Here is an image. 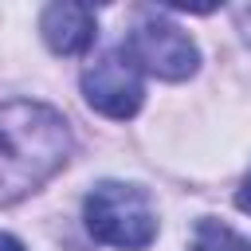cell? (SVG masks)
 Here are the masks:
<instances>
[{
  "mask_svg": "<svg viewBox=\"0 0 251 251\" xmlns=\"http://www.w3.org/2000/svg\"><path fill=\"white\" fill-rule=\"evenodd\" d=\"M192 251H251V239H243V235L231 231L227 224L200 220V227H196V235H192Z\"/></svg>",
  "mask_w": 251,
  "mask_h": 251,
  "instance_id": "cell-6",
  "label": "cell"
},
{
  "mask_svg": "<svg viewBox=\"0 0 251 251\" xmlns=\"http://www.w3.org/2000/svg\"><path fill=\"white\" fill-rule=\"evenodd\" d=\"M0 251H24V243H20V239H12V235H4V231H0Z\"/></svg>",
  "mask_w": 251,
  "mask_h": 251,
  "instance_id": "cell-8",
  "label": "cell"
},
{
  "mask_svg": "<svg viewBox=\"0 0 251 251\" xmlns=\"http://www.w3.org/2000/svg\"><path fill=\"white\" fill-rule=\"evenodd\" d=\"M86 231L106 247L141 251L157 235V212L137 184L102 180L86 196Z\"/></svg>",
  "mask_w": 251,
  "mask_h": 251,
  "instance_id": "cell-2",
  "label": "cell"
},
{
  "mask_svg": "<svg viewBox=\"0 0 251 251\" xmlns=\"http://www.w3.org/2000/svg\"><path fill=\"white\" fill-rule=\"evenodd\" d=\"M71 157L67 118L43 102L0 106V208L51 180Z\"/></svg>",
  "mask_w": 251,
  "mask_h": 251,
  "instance_id": "cell-1",
  "label": "cell"
},
{
  "mask_svg": "<svg viewBox=\"0 0 251 251\" xmlns=\"http://www.w3.org/2000/svg\"><path fill=\"white\" fill-rule=\"evenodd\" d=\"M235 204H239L243 212H251V173L243 176V188H239V196H235Z\"/></svg>",
  "mask_w": 251,
  "mask_h": 251,
  "instance_id": "cell-7",
  "label": "cell"
},
{
  "mask_svg": "<svg viewBox=\"0 0 251 251\" xmlns=\"http://www.w3.org/2000/svg\"><path fill=\"white\" fill-rule=\"evenodd\" d=\"M141 75L145 71L133 63V55L126 47H110L82 71V94L98 114L126 122L141 110V98H145Z\"/></svg>",
  "mask_w": 251,
  "mask_h": 251,
  "instance_id": "cell-3",
  "label": "cell"
},
{
  "mask_svg": "<svg viewBox=\"0 0 251 251\" xmlns=\"http://www.w3.org/2000/svg\"><path fill=\"white\" fill-rule=\"evenodd\" d=\"M122 47L133 55V63H137L145 75H157V78H165V82L188 78V75L196 71V63H200L196 43H192L176 24H169V20H161V16H145V20L129 31V39H126Z\"/></svg>",
  "mask_w": 251,
  "mask_h": 251,
  "instance_id": "cell-4",
  "label": "cell"
},
{
  "mask_svg": "<svg viewBox=\"0 0 251 251\" xmlns=\"http://www.w3.org/2000/svg\"><path fill=\"white\" fill-rule=\"evenodd\" d=\"M39 31L55 55H78L94 43L98 20H94V8H86V4H51V8H43Z\"/></svg>",
  "mask_w": 251,
  "mask_h": 251,
  "instance_id": "cell-5",
  "label": "cell"
}]
</instances>
